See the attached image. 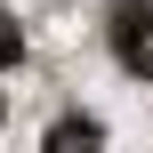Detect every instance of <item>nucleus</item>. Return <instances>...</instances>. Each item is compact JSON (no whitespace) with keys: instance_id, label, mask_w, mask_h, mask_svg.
I'll return each instance as SVG.
<instances>
[{"instance_id":"obj_1","label":"nucleus","mask_w":153,"mask_h":153,"mask_svg":"<svg viewBox=\"0 0 153 153\" xmlns=\"http://www.w3.org/2000/svg\"><path fill=\"white\" fill-rule=\"evenodd\" d=\"M105 40H113L121 73L153 81V0H113V16H105Z\"/></svg>"},{"instance_id":"obj_2","label":"nucleus","mask_w":153,"mask_h":153,"mask_svg":"<svg viewBox=\"0 0 153 153\" xmlns=\"http://www.w3.org/2000/svg\"><path fill=\"white\" fill-rule=\"evenodd\" d=\"M97 145H105V129H97V121H81V113H65V121L40 137V153H97Z\"/></svg>"},{"instance_id":"obj_3","label":"nucleus","mask_w":153,"mask_h":153,"mask_svg":"<svg viewBox=\"0 0 153 153\" xmlns=\"http://www.w3.org/2000/svg\"><path fill=\"white\" fill-rule=\"evenodd\" d=\"M16 56H24V24H16V16H8V8H0V73H8V65H16Z\"/></svg>"}]
</instances>
